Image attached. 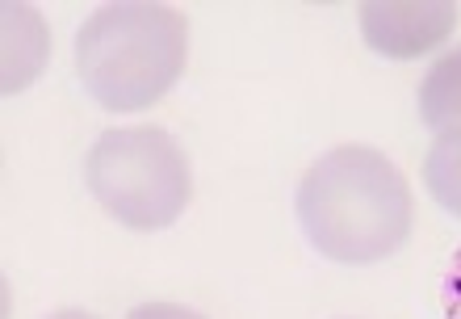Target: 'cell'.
<instances>
[{
  "mask_svg": "<svg viewBox=\"0 0 461 319\" xmlns=\"http://www.w3.org/2000/svg\"><path fill=\"white\" fill-rule=\"evenodd\" d=\"M298 223L328 260L374 265L411 235V189L382 151L348 143L319 156L298 185Z\"/></svg>",
  "mask_w": 461,
  "mask_h": 319,
  "instance_id": "cell-1",
  "label": "cell"
},
{
  "mask_svg": "<svg viewBox=\"0 0 461 319\" xmlns=\"http://www.w3.org/2000/svg\"><path fill=\"white\" fill-rule=\"evenodd\" d=\"M189 55V22L156 0L105 5L76 30V72L110 114H134L168 97Z\"/></svg>",
  "mask_w": 461,
  "mask_h": 319,
  "instance_id": "cell-2",
  "label": "cell"
},
{
  "mask_svg": "<svg viewBox=\"0 0 461 319\" xmlns=\"http://www.w3.org/2000/svg\"><path fill=\"white\" fill-rule=\"evenodd\" d=\"M88 194L131 232H164L194 197V172L181 143L159 126H118L85 160Z\"/></svg>",
  "mask_w": 461,
  "mask_h": 319,
  "instance_id": "cell-3",
  "label": "cell"
},
{
  "mask_svg": "<svg viewBox=\"0 0 461 319\" xmlns=\"http://www.w3.org/2000/svg\"><path fill=\"white\" fill-rule=\"evenodd\" d=\"M357 17L361 38L382 59H420L440 50L457 30L453 0H365Z\"/></svg>",
  "mask_w": 461,
  "mask_h": 319,
  "instance_id": "cell-4",
  "label": "cell"
},
{
  "mask_svg": "<svg viewBox=\"0 0 461 319\" xmlns=\"http://www.w3.org/2000/svg\"><path fill=\"white\" fill-rule=\"evenodd\" d=\"M0 17H5V93H22L47 68L50 38L34 5L9 0L0 5Z\"/></svg>",
  "mask_w": 461,
  "mask_h": 319,
  "instance_id": "cell-5",
  "label": "cell"
},
{
  "mask_svg": "<svg viewBox=\"0 0 461 319\" xmlns=\"http://www.w3.org/2000/svg\"><path fill=\"white\" fill-rule=\"evenodd\" d=\"M420 118L437 131H461V47L445 50L420 80Z\"/></svg>",
  "mask_w": 461,
  "mask_h": 319,
  "instance_id": "cell-6",
  "label": "cell"
},
{
  "mask_svg": "<svg viewBox=\"0 0 461 319\" xmlns=\"http://www.w3.org/2000/svg\"><path fill=\"white\" fill-rule=\"evenodd\" d=\"M424 185L440 210L461 219V131H440L424 156Z\"/></svg>",
  "mask_w": 461,
  "mask_h": 319,
  "instance_id": "cell-7",
  "label": "cell"
},
{
  "mask_svg": "<svg viewBox=\"0 0 461 319\" xmlns=\"http://www.w3.org/2000/svg\"><path fill=\"white\" fill-rule=\"evenodd\" d=\"M440 307H445V319H461V248L445 269V282H440Z\"/></svg>",
  "mask_w": 461,
  "mask_h": 319,
  "instance_id": "cell-8",
  "label": "cell"
},
{
  "mask_svg": "<svg viewBox=\"0 0 461 319\" xmlns=\"http://www.w3.org/2000/svg\"><path fill=\"white\" fill-rule=\"evenodd\" d=\"M126 319H206V315H197L189 307H176V303H143V307H134Z\"/></svg>",
  "mask_w": 461,
  "mask_h": 319,
  "instance_id": "cell-9",
  "label": "cell"
},
{
  "mask_svg": "<svg viewBox=\"0 0 461 319\" xmlns=\"http://www.w3.org/2000/svg\"><path fill=\"white\" fill-rule=\"evenodd\" d=\"M47 319H97L93 311H55V315H47Z\"/></svg>",
  "mask_w": 461,
  "mask_h": 319,
  "instance_id": "cell-10",
  "label": "cell"
}]
</instances>
